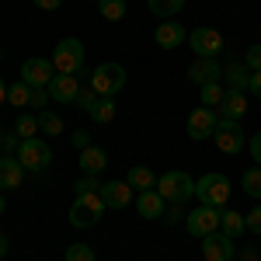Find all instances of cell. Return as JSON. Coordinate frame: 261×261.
Segmentation results:
<instances>
[{"mask_svg":"<svg viewBox=\"0 0 261 261\" xmlns=\"http://www.w3.org/2000/svg\"><path fill=\"white\" fill-rule=\"evenodd\" d=\"M157 192L167 205H185V202L195 195V178L185 174V171H167L157 178Z\"/></svg>","mask_w":261,"mask_h":261,"instance_id":"cell-1","label":"cell"},{"mask_svg":"<svg viewBox=\"0 0 261 261\" xmlns=\"http://www.w3.org/2000/svg\"><path fill=\"white\" fill-rule=\"evenodd\" d=\"M230 178L226 174H216V171H209V174H202L195 181V199L202 205H213V209H223L226 202H230Z\"/></svg>","mask_w":261,"mask_h":261,"instance_id":"cell-2","label":"cell"},{"mask_svg":"<svg viewBox=\"0 0 261 261\" xmlns=\"http://www.w3.org/2000/svg\"><path fill=\"white\" fill-rule=\"evenodd\" d=\"M105 199H101V192H84V195H73V205H70V223L77 226V230H87V226H94V223L105 216Z\"/></svg>","mask_w":261,"mask_h":261,"instance_id":"cell-3","label":"cell"},{"mask_svg":"<svg viewBox=\"0 0 261 261\" xmlns=\"http://www.w3.org/2000/svg\"><path fill=\"white\" fill-rule=\"evenodd\" d=\"M21 161V167L24 171H32V174H45L49 171V164H53V150H49V143L45 140H21L18 146V153H14Z\"/></svg>","mask_w":261,"mask_h":261,"instance_id":"cell-4","label":"cell"},{"mask_svg":"<svg viewBox=\"0 0 261 261\" xmlns=\"http://www.w3.org/2000/svg\"><path fill=\"white\" fill-rule=\"evenodd\" d=\"M91 87H94L98 98H115L122 87H125V70H122L119 63H101V66H94V73H91Z\"/></svg>","mask_w":261,"mask_h":261,"instance_id":"cell-5","label":"cell"},{"mask_svg":"<svg viewBox=\"0 0 261 261\" xmlns=\"http://www.w3.org/2000/svg\"><path fill=\"white\" fill-rule=\"evenodd\" d=\"M84 42L81 39H63L53 49V66L56 73H84Z\"/></svg>","mask_w":261,"mask_h":261,"instance_id":"cell-6","label":"cell"},{"mask_svg":"<svg viewBox=\"0 0 261 261\" xmlns=\"http://www.w3.org/2000/svg\"><path fill=\"white\" fill-rule=\"evenodd\" d=\"M213 143H216V150H220V153H226V157H237L244 146H247L241 122L220 119V122H216V133H213Z\"/></svg>","mask_w":261,"mask_h":261,"instance_id":"cell-7","label":"cell"},{"mask_svg":"<svg viewBox=\"0 0 261 261\" xmlns=\"http://www.w3.org/2000/svg\"><path fill=\"white\" fill-rule=\"evenodd\" d=\"M188 45H192V53L199 56V60H216L223 53V35L216 28H195V32H188Z\"/></svg>","mask_w":261,"mask_h":261,"instance_id":"cell-8","label":"cell"},{"mask_svg":"<svg viewBox=\"0 0 261 261\" xmlns=\"http://www.w3.org/2000/svg\"><path fill=\"white\" fill-rule=\"evenodd\" d=\"M216 112L213 108H205V105H199L192 115H188V122H185V133H188V140H195V143H202V140H213V133H216Z\"/></svg>","mask_w":261,"mask_h":261,"instance_id":"cell-9","label":"cell"},{"mask_svg":"<svg viewBox=\"0 0 261 261\" xmlns=\"http://www.w3.org/2000/svg\"><path fill=\"white\" fill-rule=\"evenodd\" d=\"M185 226H188L192 237H199V241H202V237H209V233L220 230V209H213V205H199V209L188 213Z\"/></svg>","mask_w":261,"mask_h":261,"instance_id":"cell-10","label":"cell"},{"mask_svg":"<svg viewBox=\"0 0 261 261\" xmlns=\"http://www.w3.org/2000/svg\"><path fill=\"white\" fill-rule=\"evenodd\" d=\"M56 77V66L53 60H42V56H32V60H24L21 66V81L28 84V87H49Z\"/></svg>","mask_w":261,"mask_h":261,"instance_id":"cell-11","label":"cell"},{"mask_svg":"<svg viewBox=\"0 0 261 261\" xmlns=\"http://www.w3.org/2000/svg\"><path fill=\"white\" fill-rule=\"evenodd\" d=\"M233 251H237V241L220 233V230L202 237V258L205 261H233Z\"/></svg>","mask_w":261,"mask_h":261,"instance_id":"cell-12","label":"cell"},{"mask_svg":"<svg viewBox=\"0 0 261 261\" xmlns=\"http://www.w3.org/2000/svg\"><path fill=\"white\" fill-rule=\"evenodd\" d=\"M81 94V73H56L49 84V98L56 105H73Z\"/></svg>","mask_w":261,"mask_h":261,"instance_id":"cell-13","label":"cell"},{"mask_svg":"<svg viewBox=\"0 0 261 261\" xmlns=\"http://www.w3.org/2000/svg\"><path fill=\"white\" fill-rule=\"evenodd\" d=\"M101 199H105L108 209H125L129 202H136L129 181H108V185H101Z\"/></svg>","mask_w":261,"mask_h":261,"instance_id":"cell-14","label":"cell"},{"mask_svg":"<svg viewBox=\"0 0 261 261\" xmlns=\"http://www.w3.org/2000/svg\"><path fill=\"white\" fill-rule=\"evenodd\" d=\"M188 81L192 84H213V81H223V66L216 60H199L195 56V63L188 66Z\"/></svg>","mask_w":261,"mask_h":261,"instance_id":"cell-15","label":"cell"},{"mask_svg":"<svg viewBox=\"0 0 261 261\" xmlns=\"http://www.w3.org/2000/svg\"><path fill=\"white\" fill-rule=\"evenodd\" d=\"M244 115H247V94H244V91H226L223 105L216 108V119H233V122H241Z\"/></svg>","mask_w":261,"mask_h":261,"instance_id":"cell-16","label":"cell"},{"mask_svg":"<svg viewBox=\"0 0 261 261\" xmlns=\"http://www.w3.org/2000/svg\"><path fill=\"white\" fill-rule=\"evenodd\" d=\"M153 39H157L161 49H178L181 42H188V35H185L181 21H161V24H157V32H153Z\"/></svg>","mask_w":261,"mask_h":261,"instance_id":"cell-17","label":"cell"},{"mask_svg":"<svg viewBox=\"0 0 261 261\" xmlns=\"http://www.w3.org/2000/svg\"><path fill=\"white\" fill-rule=\"evenodd\" d=\"M136 209H140L143 220H161L164 209H167V202L161 199L157 188H150V192H140V195H136Z\"/></svg>","mask_w":261,"mask_h":261,"instance_id":"cell-18","label":"cell"},{"mask_svg":"<svg viewBox=\"0 0 261 261\" xmlns=\"http://www.w3.org/2000/svg\"><path fill=\"white\" fill-rule=\"evenodd\" d=\"M24 181V167L18 157H0V192L4 188H21Z\"/></svg>","mask_w":261,"mask_h":261,"instance_id":"cell-19","label":"cell"},{"mask_svg":"<svg viewBox=\"0 0 261 261\" xmlns=\"http://www.w3.org/2000/svg\"><path fill=\"white\" fill-rule=\"evenodd\" d=\"M108 167V153L101 146H84L81 150V171L84 174H101Z\"/></svg>","mask_w":261,"mask_h":261,"instance_id":"cell-20","label":"cell"},{"mask_svg":"<svg viewBox=\"0 0 261 261\" xmlns=\"http://www.w3.org/2000/svg\"><path fill=\"white\" fill-rule=\"evenodd\" d=\"M220 233H226V237H241V233H247V223H244V213H237V209H220Z\"/></svg>","mask_w":261,"mask_h":261,"instance_id":"cell-21","label":"cell"},{"mask_svg":"<svg viewBox=\"0 0 261 261\" xmlns=\"http://www.w3.org/2000/svg\"><path fill=\"white\" fill-rule=\"evenodd\" d=\"M223 81H226V91H247V84H251L247 63H230V66L223 70Z\"/></svg>","mask_w":261,"mask_h":261,"instance_id":"cell-22","label":"cell"},{"mask_svg":"<svg viewBox=\"0 0 261 261\" xmlns=\"http://www.w3.org/2000/svg\"><path fill=\"white\" fill-rule=\"evenodd\" d=\"M129 185L136 188V192H150V188H157V174L150 171V167H143V164H136V167H129Z\"/></svg>","mask_w":261,"mask_h":261,"instance_id":"cell-23","label":"cell"},{"mask_svg":"<svg viewBox=\"0 0 261 261\" xmlns=\"http://www.w3.org/2000/svg\"><path fill=\"white\" fill-rule=\"evenodd\" d=\"M146 7H150V14H157L161 21H171L181 14L185 0H146Z\"/></svg>","mask_w":261,"mask_h":261,"instance_id":"cell-24","label":"cell"},{"mask_svg":"<svg viewBox=\"0 0 261 261\" xmlns=\"http://www.w3.org/2000/svg\"><path fill=\"white\" fill-rule=\"evenodd\" d=\"M115 112H119V105H115V98H98L94 101V108L87 112L94 122H101V125H108V122H115Z\"/></svg>","mask_w":261,"mask_h":261,"instance_id":"cell-25","label":"cell"},{"mask_svg":"<svg viewBox=\"0 0 261 261\" xmlns=\"http://www.w3.org/2000/svg\"><path fill=\"white\" fill-rule=\"evenodd\" d=\"M199 94H202V105L216 112V108L223 105V98H226V87H223L220 81H213V84H202V87H199Z\"/></svg>","mask_w":261,"mask_h":261,"instance_id":"cell-26","label":"cell"},{"mask_svg":"<svg viewBox=\"0 0 261 261\" xmlns=\"http://www.w3.org/2000/svg\"><path fill=\"white\" fill-rule=\"evenodd\" d=\"M7 101H11L14 108H28V105H32V87H28L24 81L7 84Z\"/></svg>","mask_w":261,"mask_h":261,"instance_id":"cell-27","label":"cell"},{"mask_svg":"<svg viewBox=\"0 0 261 261\" xmlns=\"http://www.w3.org/2000/svg\"><path fill=\"white\" fill-rule=\"evenodd\" d=\"M39 129L45 136H63V119L53 112V108H42L39 112Z\"/></svg>","mask_w":261,"mask_h":261,"instance_id":"cell-28","label":"cell"},{"mask_svg":"<svg viewBox=\"0 0 261 261\" xmlns=\"http://www.w3.org/2000/svg\"><path fill=\"white\" fill-rule=\"evenodd\" d=\"M14 133H18L21 140H35L42 129H39V115H21L18 122H14Z\"/></svg>","mask_w":261,"mask_h":261,"instance_id":"cell-29","label":"cell"},{"mask_svg":"<svg viewBox=\"0 0 261 261\" xmlns=\"http://www.w3.org/2000/svg\"><path fill=\"white\" fill-rule=\"evenodd\" d=\"M241 188L247 192V195H251V199H258V202H261V167H251V171H244Z\"/></svg>","mask_w":261,"mask_h":261,"instance_id":"cell-30","label":"cell"},{"mask_svg":"<svg viewBox=\"0 0 261 261\" xmlns=\"http://www.w3.org/2000/svg\"><path fill=\"white\" fill-rule=\"evenodd\" d=\"M98 11L105 21H122L125 18V0H98Z\"/></svg>","mask_w":261,"mask_h":261,"instance_id":"cell-31","label":"cell"},{"mask_svg":"<svg viewBox=\"0 0 261 261\" xmlns=\"http://www.w3.org/2000/svg\"><path fill=\"white\" fill-rule=\"evenodd\" d=\"M66 261H94V247L91 244H70L66 247Z\"/></svg>","mask_w":261,"mask_h":261,"instance_id":"cell-32","label":"cell"},{"mask_svg":"<svg viewBox=\"0 0 261 261\" xmlns=\"http://www.w3.org/2000/svg\"><path fill=\"white\" fill-rule=\"evenodd\" d=\"M18 146H21L18 133H4V136H0V150H4V157H14V153H18Z\"/></svg>","mask_w":261,"mask_h":261,"instance_id":"cell-33","label":"cell"},{"mask_svg":"<svg viewBox=\"0 0 261 261\" xmlns=\"http://www.w3.org/2000/svg\"><path fill=\"white\" fill-rule=\"evenodd\" d=\"M84 192H101L98 185V174H84L77 185H73V195H84Z\"/></svg>","mask_w":261,"mask_h":261,"instance_id":"cell-34","label":"cell"},{"mask_svg":"<svg viewBox=\"0 0 261 261\" xmlns=\"http://www.w3.org/2000/svg\"><path fill=\"white\" fill-rule=\"evenodd\" d=\"M94 101H98V94H94V87H81V94H77V108H84V112H91L94 108Z\"/></svg>","mask_w":261,"mask_h":261,"instance_id":"cell-35","label":"cell"},{"mask_svg":"<svg viewBox=\"0 0 261 261\" xmlns=\"http://www.w3.org/2000/svg\"><path fill=\"white\" fill-rule=\"evenodd\" d=\"M244 223H247V233L261 237V205H258V209H251V213L244 216Z\"/></svg>","mask_w":261,"mask_h":261,"instance_id":"cell-36","label":"cell"},{"mask_svg":"<svg viewBox=\"0 0 261 261\" xmlns=\"http://www.w3.org/2000/svg\"><path fill=\"white\" fill-rule=\"evenodd\" d=\"M244 63H247V70H251V73L261 70V45H251V49H247V56H244Z\"/></svg>","mask_w":261,"mask_h":261,"instance_id":"cell-37","label":"cell"},{"mask_svg":"<svg viewBox=\"0 0 261 261\" xmlns=\"http://www.w3.org/2000/svg\"><path fill=\"white\" fill-rule=\"evenodd\" d=\"M49 87H32V105H35V108H39L42 112V105H49Z\"/></svg>","mask_w":261,"mask_h":261,"instance_id":"cell-38","label":"cell"},{"mask_svg":"<svg viewBox=\"0 0 261 261\" xmlns=\"http://www.w3.org/2000/svg\"><path fill=\"white\" fill-rule=\"evenodd\" d=\"M164 213H167V216H164V220H167V223L188 220V213H185V205H167V209H164Z\"/></svg>","mask_w":261,"mask_h":261,"instance_id":"cell-39","label":"cell"},{"mask_svg":"<svg viewBox=\"0 0 261 261\" xmlns=\"http://www.w3.org/2000/svg\"><path fill=\"white\" fill-rule=\"evenodd\" d=\"M70 140H73V146H91V136H87V133H84V129H73V133H70Z\"/></svg>","mask_w":261,"mask_h":261,"instance_id":"cell-40","label":"cell"},{"mask_svg":"<svg viewBox=\"0 0 261 261\" xmlns=\"http://www.w3.org/2000/svg\"><path fill=\"white\" fill-rule=\"evenodd\" d=\"M247 146H251V157H254V161H258V167H261V133H254Z\"/></svg>","mask_w":261,"mask_h":261,"instance_id":"cell-41","label":"cell"},{"mask_svg":"<svg viewBox=\"0 0 261 261\" xmlns=\"http://www.w3.org/2000/svg\"><path fill=\"white\" fill-rule=\"evenodd\" d=\"M247 91L261 98V70H254V73H251V84H247Z\"/></svg>","mask_w":261,"mask_h":261,"instance_id":"cell-42","label":"cell"},{"mask_svg":"<svg viewBox=\"0 0 261 261\" xmlns=\"http://www.w3.org/2000/svg\"><path fill=\"white\" fill-rule=\"evenodd\" d=\"M32 4H35L39 11H60V4H63V0H32Z\"/></svg>","mask_w":261,"mask_h":261,"instance_id":"cell-43","label":"cell"},{"mask_svg":"<svg viewBox=\"0 0 261 261\" xmlns=\"http://www.w3.org/2000/svg\"><path fill=\"white\" fill-rule=\"evenodd\" d=\"M7 251H11V241H7V237H4V233H0V258H4V254H7Z\"/></svg>","mask_w":261,"mask_h":261,"instance_id":"cell-44","label":"cell"},{"mask_svg":"<svg viewBox=\"0 0 261 261\" xmlns=\"http://www.w3.org/2000/svg\"><path fill=\"white\" fill-rule=\"evenodd\" d=\"M0 105H7V84H4V77H0Z\"/></svg>","mask_w":261,"mask_h":261,"instance_id":"cell-45","label":"cell"},{"mask_svg":"<svg viewBox=\"0 0 261 261\" xmlns=\"http://www.w3.org/2000/svg\"><path fill=\"white\" fill-rule=\"evenodd\" d=\"M4 209H7V199H4V192H0V216H4Z\"/></svg>","mask_w":261,"mask_h":261,"instance_id":"cell-46","label":"cell"},{"mask_svg":"<svg viewBox=\"0 0 261 261\" xmlns=\"http://www.w3.org/2000/svg\"><path fill=\"white\" fill-rule=\"evenodd\" d=\"M0 136H4V129H0Z\"/></svg>","mask_w":261,"mask_h":261,"instance_id":"cell-47","label":"cell"}]
</instances>
